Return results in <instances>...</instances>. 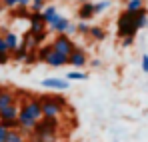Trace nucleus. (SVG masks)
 I'll return each mask as SVG.
<instances>
[{
  "mask_svg": "<svg viewBox=\"0 0 148 142\" xmlns=\"http://www.w3.org/2000/svg\"><path fill=\"white\" fill-rule=\"evenodd\" d=\"M76 2H78V4H80V2H90V0H76Z\"/></svg>",
  "mask_w": 148,
  "mask_h": 142,
  "instance_id": "c9c22d12",
  "label": "nucleus"
},
{
  "mask_svg": "<svg viewBox=\"0 0 148 142\" xmlns=\"http://www.w3.org/2000/svg\"><path fill=\"white\" fill-rule=\"evenodd\" d=\"M140 66H142V72H144V74H148V54H142Z\"/></svg>",
  "mask_w": 148,
  "mask_h": 142,
  "instance_id": "c756f323",
  "label": "nucleus"
},
{
  "mask_svg": "<svg viewBox=\"0 0 148 142\" xmlns=\"http://www.w3.org/2000/svg\"><path fill=\"white\" fill-rule=\"evenodd\" d=\"M148 28V10L146 6L136 10V12H128L124 10L120 12L118 20H116V36L124 38V36H136L138 30Z\"/></svg>",
  "mask_w": 148,
  "mask_h": 142,
  "instance_id": "f03ea898",
  "label": "nucleus"
},
{
  "mask_svg": "<svg viewBox=\"0 0 148 142\" xmlns=\"http://www.w3.org/2000/svg\"><path fill=\"white\" fill-rule=\"evenodd\" d=\"M50 44H52V50H56V52H60V54H64V56H68L74 50V46H76L74 40L68 34H56Z\"/></svg>",
  "mask_w": 148,
  "mask_h": 142,
  "instance_id": "39448f33",
  "label": "nucleus"
},
{
  "mask_svg": "<svg viewBox=\"0 0 148 142\" xmlns=\"http://www.w3.org/2000/svg\"><path fill=\"white\" fill-rule=\"evenodd\" d=\"M4 142H26V136L18 130V128H14V130H8L6 140H4Z\"/></svg>",
  "mask_w": 148,
  "mask_h": 142,
  "instance_id": "f3484780",
  "label": "nucleus"
},
{
  "mask_svg": "<svg viewBox=\"0 0 148 142\" xmlns=\"http://www.w3.org/2000/svg\"><path fill=\"white\" fill-rule=\"evenodd\" d=\"M110 0H98V2H94V14L98 16V14H102V12H106L108 8H110Z\"/></svg>",
  "mask_w": 148,
  "mask_h": 142,
  "instance_id": "412c9836",
  "label": "nucleus"
},
{
  "mask_svg": "<svg viewBox=\"0 0 148 142\" xmlns=\"http://www.w3.org/2000/svg\"><path fill=\"white\" fill-rule=\"evenodd\" d=\"M6 134H8V128H4V126H2V122H0V142L6 140Z\"/></svg>",
  "mask_w": 148,
  "mask_h": 142,
  "instance_id": "7c9ffc66",
  "label": "nucleus"
},
{
  "mask_svg": "<svg viewBox=\"0 0 148 142\" xmlns=\"http://www.w3.org/2000/svg\"><path fill=\"white\" fill-rule=\"evenodd\" d=\"M16 116H18V106L16 104L0 108V120H16Z\"/></svg>",
  "mask_w": 148,
  "mask_h": 142,
  "instance_id": "2eb2a0df",
  "label": "nucleus"
},
{
  "mask_svg": "<svg viewBox=\"0 0 148 142\" xmlns=\"http://www.w3.org/2000/svg\"><path fill=\"white\" fill-rule=\"evenodd\" d=\"M66 34H68V36H70V34H76V24H68V28H66Z\"/></svg>",
  "mask_w": 148,
  "mask_h": 142,
  "instance_id": "473e14b6",
  "label": "nucleus"
},
{
  "mask_svg": "<svg viewBox=\"0 0 148 142\" xmlns=\"http://www.w3.org/2000/svg\"><path fill=\"white\" fill-rule=\"evenodd\" d=\"M88 64H90L92 68H100V66H102V62H100L98 58H94V60H88Z\"/></svg>",
  "mask_w": 148,
  "mask_h": 142,
  "instance_id": "2f4dec72",
  "label": "nucleus"
},
{
  "mask_svg": "<svg viewBox=\"0 0 148 142\" xmlns=\"http://www.w3.org/2000/svg\"><path fill=\"white\" fill-rule=\"evenodd\" d=\"M16 100H18V92H14L10 88H0V108L16 104Z\"/></svg>",
  "mask_w": 148,
  "mask_h": 142,
  "instance_id": "ddd939ff",
  "label": "nucleus"
},
{
  "mask_svg": "<svg viewBox=\"0 0 148 142\" xmlns=\"http://www.w3.org/2000/svg\"><path fill=\"white\" fill-rule=\"evenodd\" d=\"M58 128H60L58 118H46V116H42V118L34 124L32 134H52V136H56L58 134Z\"/></svg>",
  "mask_w": 148,
  "mask_h": 142,
  "instance_id": "20e7f679",
  "label": "nucleus"
},
{
  "mask_svg": "<svg viewBox=\"0 0 148 142\" xmlns=\"http://www.w3.org/2000/svg\"><path fill=\"white\" fill-rule=\"evenodd\" d=\"M38 100L42 106V116L46 118H58L66 108V98L60 94H44L38 96Z\"/></svg>",
  "mask_w": 148,
  "mask_h": 142,
  "instance_id": "7ed1b4c3",
  "label": "nucleus"
},
{
  "mask_svg": "<svg viewBox=\"0 0 148 142\" xmlns=\"http://www.w3.org/2000/svg\"><path fill=\"white\" fill-rule=\"evenodd\" d=\"M26 54H28V46L20 42L16 50H12V52H10V58H12L14 62H22V60L26 58Z\"/></svg>",
  "mask_w": 148,
  "mask_h": 142,
  "instance_id": "dca6fc26",
  "label": "nucleus"
},
{
  "mask_svg": "<svg viewBox=\"0 0 148 142\" xmlns=\"http://www.w3.org/2000/svg\"><path fill=\"white\" fill-rule=\"evenodd\" d=\"M22 62H24V64H34V62H38V58H36V48H34V50H28V54H26V58Z\"/></svg>",
  "mask_w": 148,
  "mask_h": 142,
  "instance_id": "393cba45",
  "label": "nucleus"
},
{
  "mask_svg": "<svg viewBox=\"0 0 148 142\" xmlns=\"http://www.w3.org/2000/svg\"><path fill=\"white\" fill-rule=\"evenodd\" d=\"M88 78V72H84V70H70L68 74H66V80H86Z\"/></svg>",
  "mask_w": 148,
  "mask_h": 142,
  "instance_id": "aec40b11",
  "label": "nucleus"
},
{
  "mask_svg": "<svg viewBox=\"0 0 148 142\" xmlns=\"http://www.w3.org/2000/svg\"><path fill=\"white\" fill-rule=\"evenodd\" d=\"M0 36L4 38V42H6V50H8V52L16 50V48H18V44H20L18 34H14L12 30H0Z\"/></svg>",
  "mask_w": 148,
  "mask_h": 142,
  "instance_id": "f8f14e48",
  "label": "nucleus"
},
{
  "mask_svg": "<svg viewBox=\"0 0 148 142\" xmlns=\"http://www.w3.org/2000/svg\"><path fill=\"white\" fill-rule=\"evenodd\" d=\"M40 12H42V18H44V22H48V20L52 18V16H54V14H56V12H58V10H56V6H54V4H50V6H44Z\"/></svg>",
  "mask_w": 148,
  "mask_h": 142,
  "instance_id": "4be33fe9",
  "label": "nucleus"
},
{
  "mask_svg": "<svg viewBox=\"0 0 148 142\" xmlns=\"http://www.w3.org/2000/svg\"><path fill=\"white\" fill-rule=\"evenodd\" d=\"M144 6H146V2H144V0H126L124 10H128V12H136V10L144 8Z\"/></svg>",
  "mask_w": 148,
  "mask_h": 142,
  "instance_id": "6ab92c4d",
  "label": "nucleus"
},
{
  "mask_svg": "<svg viewBox=\"0 0 148 142\" xmlns=\"http://www.w3.org/2000/svg\"><path fill=\"white\" fill-rule=\"evenodd\" d=\"M88 30H90V24L86 22V20H78V22H76V34L86 36V34H88Z\"/></svg>",
  "mask_w": 148,
  "mask_h": 142,
  "instance_id": "5701e85b",
  "label": "nucleus"
},
{
  "mask_svg": "<svg viewBox=\"0 0 148 142\" xmlns=\"http://www.w3.org/2000/svg\"><path fill=\"white\" fill-rule=\"evenodd\" d=\"M50 50H52V44H40V46L36 48V58H38V62H44V60H46Z\"/></svg>",
  "mask_w": 148,
  "mask_h": 142,
  "instance_id": "a211bd4d",
  "label": "nucleus"
},
{
  "mask_svg": "<svg viewBox=\"0 0 148 142\" xmlns=\"http://www.w3.org/2000/svg\"><path fill=\"white\" fill-rule=\"evenodd\" d=\"M12 58H10V52L8 50H4V52H0V66H4V64H8Z\"/></svg>",
  "mask_w": 148,
  "mask_h": 142,
  "instance_id": "c85d7f7f",
  "label": "nucleus"
},
{
  "mask_svg": "<svg viewBox=\"0 0 148 142\" xmlns=\"http://www.w3.org/2000/svg\"><path fill=\"white\" fill-rule=\"evenodd\" d=\"M134 38H136V36H124V38H120L122 48H130L132 44H134Z\"/></svg>",
  "mask_w": 148,
  "mask_h": 142,
  "instance_id": "cd10ccee",
  "label": "nucleus"
},
{
  "mask_svg": "<svg viewBox=\"0 0 148 142\" xmlns=\"http://www.w3.org/2000/svg\"><path fill=\"white\" fill-rule=\"evenodd\" d=\"M6 50V42H4V38L0 36V52H4Z\"/></svg>",
  "mask_w": 148,
  "mask_h": 142,
  "instance_id": "f704fd0d",
  "label": "nucleus"
},
{
  "mask_svg": "<svg viewBox=\"0 0 148 142\" xmlns=\"http://www.w3.org/2000/svg\"><path fill=\"white\" fill-rule=\"evenodd\" d=\"M40 86H42V88H48V90H58V92H64V90H68V88H70V80L50 76V78H42V80H40Z\"/></svg>",
  "mask_w": 148,
  "mask_h": 142,
  "instance_id": "6e6552de",
  "label": "nucleus"
},
{
  "mask_svg": "<svg viewBox=\"0 0 148 142\" xmlns=\"http://www.w3.org/2000/svg\"><path fill=\"white\" fill-rule=\"evenodd\" d=\"M18 6L20 8H30V0H18Z\"/></svg>",
  "mask_w": 148,
  "mask_h": 142,
  "instance_id": "72a5a7b5",
  "label": "nucleus"
},
{
  "mask_svg": "<svg viewBox=\"0 0 148 142\" xmlns=\"http://www.w3.org/2000/svg\"><path fill=\"white\" fill-rule=\"evenodd\" d=\"M44 64H48L50 68H62V66L68 64V56H64V54H60L56 50H50V54L46 56Z\"/></svg>",
  "mask_w": 148,
  "mask_h": 142,
  "instance_id": "1a4fd4ad",
  "label": "nucleus"
},
{
  "mask_svg": "<svg viewBox=\"0 0 148 142\" xmlns=\"http://www.w3.org/2000/svg\"><path fill=\"white\" fill-rule=\"evenodd\" d=\"M68 24H70V20L66 16H62V14L56 12L48 22H46V28H48V32H52V34H66Z\"/></svg>",
  "mask_w": 148,
  "mask_h": 142,
  "instance_id": "0eeeda50",
  "label": "nucleus"
},
{
  "mask_svg": "<svg viewBox=\"0 0 148 142\" xmlns=\"http://www.w3.org/2000/svg\"><path fill=\"white\" fill-rule=\"evenodd\" d=\"M0 4H2V8L12 10V8H16V6H18V0H0Z\"/></svg>",
  "mask_w": 148,
  "mask_h": 142,
  "instance_id": "a878e982",
  "label": "nucleus"
},
{
  "mask_svg": "<svg viewBox=\"0 0 148 142\" xmlns=\"http://www.w3.org/2000/svg\"><path fill=\"white\" fill-rule=\"evenodd\" d=\"M28 22H30V32H40V30H46V22L42 18V12H34L30 10V16H28Z\"/></svg>",
  "mask_w": 148,
  "mask_h": 142,
  "instance_id": "9b49d317",
  "label": "nucleus"
},
{
  "mask_svg": "<svg viewBox=\"0 0 148 142\" xmlns=\"http://www.w3.org/2000/svg\"><path fill=\"white\" fill-rule=\"evenodd\" d=\"M42 118V106H40V100L38 96H28L20 102L18 106V130L24 134V136H30L32 130H34V124Z\"/></svg>",
  "mask_w": 148,
  "mask_h": 142,
  "instance_id": "f257e3e1",
  "label": "nucleus"
},
{
  "mask_svg": "<svg viewBox=\"0 0 148 142\" xmlns=\"http://www.w3.org/2000/svg\"><path fill=\"white\" fill-rule=\"evenodd\" d=\"M86 36L92 42H102V40H106V28L104 26H90V30H88Z\"/></svg>",
  "mask_w": 148,
  "mask_h": 142,
  "instance_id": "4468645a",
  "label": "nucleus"
},
{
  "mask_svg": "<svg viewBox=\"0 0 148 142\" xmlns=\"http://www.w3.org/2000/svg\"><path fill=\"white\" fill-rule=\"evenodd\" d=\"M0 122H2V126H4V128H8V130L18 128V120H0Z\"/></svg>",
  "mask_w": 148,
  "mask_h": 142,
  "instance_id": "bb28decb",
  "label": "nucleus"
},
{
  "mask_svg": "<svg viewBox=\"0 0 148 142\" xmlns=\"http://www.w3.org/2000/svg\"><path fill=\"white\" fill-rule=\"evenodd\" d=\"M76 16H78V20H92L96 14H94V2L90 0V2H80V6H78V10H76Z\"/></svg>",
  "mask_w": 148,
  "mask_h": 142,
  "instance_id": "9d476101",
  "label": "nucleus"
},
{
  "mask_svg": "<svg viewBox=\"0 0 148 142\" xmlns=\"http://www.w3.org/2000/svg\"><path fill=\"white\" fill-rule=\"evenodd\" d=\"M44 6H46V0H30V10L34 12H40Z\"/></svg>",
  "mask_w": 148,
  "mask_h": 142,
  "instance_id": "b1692460",
  "label": "nucleus"
},
{
  "mask_svg": "<svg viewBox=\"0 0 148 142\" xmlns=\"http://www.w3.org/2000/svg\"><path fill=\"white\" fill-rule=\"evenodd\" d=\"M68 64L76 68V70H82L84 66H88V54H86V50L80 46H74V50L68 54Z\"/></svg>",
  "mask_w": 148,
  "mask_h": 142,
  "instance_id": "423d86ee",
  "label": "nucleus"
}]
</instances>
